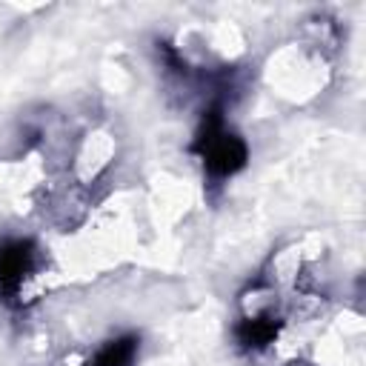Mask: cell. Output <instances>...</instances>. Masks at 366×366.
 Masks as SVG:
<instances>
[{
  "label": "cell",
  "mask_w": 366,
  "mask_h": 366,
  "mask_svg": "<svg viewBox=\"0 0 366 366\" xmlns=\"http://www.w3.org/2000/svg\"><path fill=\"white\" fill-rule=\"evenodd\" d=\"M197 152L212 177H229L246 166V143L237 134L226 132L217 109L209 112L203 120V132L197 137Z\"/></svg>",
  "instance_id": "obj_1"
},
{
  "label": "cell",
  "mask_w": 366,
  "mask_h": 366,
  "mask_svg": "<svg viewBox=\"0 0 366 366\" xmlns=\"http://www.w3.org/2000/svg\"><path fill=\"white\" fill-rule=\"evenodd\" d=\"M31 269H34V246L29 240H6L0 246V297L3 300L17 297Z\"/></svg>",
  "instance_id": "obj_2"
},
{
  "label": "cell",
  "mask_w": 366,
  "mask_h": 366,
  "mask_svg": "<svg viewBox=\"0 0 366 366\" xmlns=\"http://www.w3.org/2000/svg\"><path fill=\"white\" fill-rule=\"evenodd\" d=\"M274 332H277V323L272 315H249L237 326V340L246 349H263L274 340Z\"/></svg>",
  "instance_id": "obj_3"
},
{
  "label": "cell",
  "mask_w": 366,
  "mask_h": 366,
  "mask_svg": "<svg viewBox=\"0 0 366 366\" xmlns=\"http://www.w3.org/2000/svg\"><path fill=\"white\" fill-rule=\"evenodd\" d=\"M137 357V337H114L97 349V355L89 360V366H132Z\"/></svg>",
  "instance_id": "obj_4"
}]
</instances>
